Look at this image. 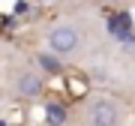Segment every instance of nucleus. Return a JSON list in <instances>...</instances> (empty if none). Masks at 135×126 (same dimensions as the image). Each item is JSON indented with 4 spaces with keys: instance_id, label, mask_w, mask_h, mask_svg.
Wrapping results in <instances>:
<instances>
[{
    "instance_id": "obj_1",
    "label": "nucleus",
    "mask_w": 135,
    "mask_h": 126,
    "mask_svg": "<svg viewBox=\"0 0 135 126\" xmlns=\"http://www.w3.org/2000/svg\"><path fill=\"white\" fill-rule=\"evenodd\" d=\"M84 114H87V123L90 126H117L120 123V108L111 99H93Z\"/></svg>"
},
{
    "instance_id": "obj_2",
    "label": "nucleus",
    "mask_w": 135,
    "mask_h": 126,
    "mask_svg": "<svg viewBox=\"0 0 135 126\" xmlns=\"http://www.w3.org/2000/svg\"><path fill=\"white\" fill-rule=\"evenodd\" d=\"M78 45H81V36H78V30H72V27H54L48 33V48L54 54H60V57L75 54Z\"/></svg>"
},
{
    "instance_id": "obj_3",
    "label": "nucleus",
    "mask_w": 135,
    "mask_h": 126,
    "mask_svg": "<svg viewBox=\"0 0 135 126\" xmlns=\"http://www.w3.org/2000/svg\"><path fill=\"white\" fill-rule=\"evenodd\" d=\"M42 90H45V81H42V75H36V72H21L18 81H15V93L24 96V99H36Z\"/></svg>"
},
{
    "instance_id": "obj_4",
    "label": "nucleus",
    "mask_w": 135,
    "mask_h": 126,
    "mask_svg": "<svg viewBox=\"0 0 135 126\" xmlns=\"http://www.w3.org/2000/svg\"><path fill=\"white\" fill-rule=\"evenodd\" d=\"M66 120H69V114H66V108L60 102H48L45 105V123L48 126H63Z\"/></svg>"
},
{
    "instance_id": "obj_5",
    "label": "nucleus",
    "mask_w": 135,
    "mask_h": 126,
    "mask_svg": "<svg viewBox=\"0 0 135 126\" xmlns=\"http://www.w3.org/2000/svg\"><path fill=\"white\" fill-rule=\"evenodd\" d=\"M36 63L42 66V72H48V75H57L60 69H63V63H60V54H48V51H42V54H36Z\"/></svg>"
},
{
    "instance_id": "obj_6",
    "label": "nucleus",
    "mask_w": 135,
    "mask_h": 126,
    "mask_svg": "<svg viewBox=\"0 0 135 126\" xmlns=\"http://www.w3.org/2000/svg\"><path fill=\"white\" fill-rule=\"evenodd\" d=\"M36 3H54V0H36Z\"/></svg>"
},
{
    "instance_id": "obj_7",
    "label": "nucleus",
    "mask_w": 135,
    "mask_h": 126,
    "mask_svg": "<svg viewBox=\"0 0 135 126\" xmlns=\"http://www.w3.org/2000/svg\"><path fill=\"white\" fill-rule=\"evenodd\" d=\"M108 3H120V0H108Z\"/></svg>"
}]
</instances>
